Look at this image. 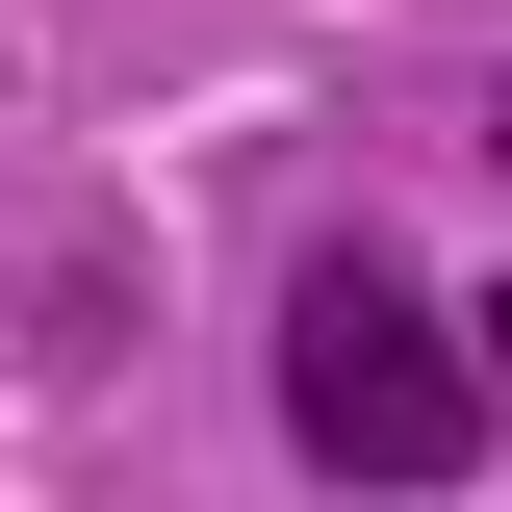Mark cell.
I'll return each instance as SVG.
<instances>
[{
    "mask_svg": "<svg viewBox=\"0 0 512 512\" xmlns=\"http://www.w3.org/2000/svg\"><path fill=\"white\" fill-rule=\"evenodd\" d=\"M256 384H282V461H308V487H384V512L487 487V436H512V359H487L384 231H308V256H282Z\"/></svg>",
    "mask_w": 512,
    "mask_h": 512,
    "instance_id": "cell-1",
    "label": "cell"
},
{
    "mask_svg": "<svg viewBox=\"0 0 512 512\" xmlns=\"http://www.w3.org/2000/svg\"><path fill=\"white\" fill-rule=\"evenodd\" d=\"M487 154H512V103H487Z\"/></svg>",
    "mask_w": 512,
    "mask_h": 512,
    "instance_id": "cell-2",
    "label": "cell"
}]
</instances>
